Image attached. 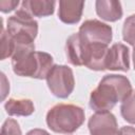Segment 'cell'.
<instances>
[{
    "mask_svg": "<svg viewBox=\"0 0 135 135\" xmlns=\"http://www.w3.org/2000/svg\"><path fill=\"white\" fill-rule=\"evenodd\" d=\"M12 65L14 73L18 76L46 79L54 66V59L49 53L36 52L34 43L20 44L14 42Z\"/></svg>",
    "mask_w": 135,
    "mask_h": 135,
    "instance_id": "cell-1",
    "label": "cell"
},
{
    "mask_svg": "<svg viewBox=\"0 0 135 135\" xmlns=\"http://www.w3.org/2000/svg\"><path fill=\"white\" fill-rule=\"evenodd\" d=\"M132 91V84L126 76L105 75L99 81L97 88L91 92L90 108L95 112L110 111L117 102H122Z\"/></svg>",
    "mask_w": 135,
    "mask_h": 135,
    "instance_id": "cell-2",
    "label": "cell"
},
{
    "mask_svg": "<svg viewBox=\"0 0 135 135\" xmlns=\"http://www.w3.org/2000/svg\"><path fill=\"white\" fill-rule=\"evenodd\" d=\"M84 110L71 103H58L46 113V124L56 133L73 134L84 122Z\"/></svg>",
    "mask_w": 135,
    "mask_h": 135,
    "instance_id": "cell-3",
    "label": "cell"
},
{
    "mask_svg": "<svg viewBox=\"0 0 135 135\" xmlns=\"http://www.w3.org/2000/svg\"><path fill=\"white\" fill-rule=\"evenodd\" d=\"M6 32L15 43L32 44L38 34V22L30 14L19 8L7 19Z\"/></svg>",
    "mask_w": 135,
    "mask_h": 135,
    "instance_id": "cell-4",
    "label": "cell"
},
{
    "mask_svg": "<svg viewBox=\"0 0 135 135\" xmlns=\"http://www.w3.org/2000/svg\"><path fill=\"white\" fill-rule=\"evenodd\" d=\"M46 84L51 93L57 98H68L75 88L72 69L63 64H54L46 76Z\"/></svg>",
    "mask_w": 135,
    "mask_h": 135,
    "instance_id": "cell-5",
    "label": "cell"
},
{
    "mask_svg": "<svg viewBox=\"0 0 135 135\" xmlns=\"http://www.w3.org/2000/svg\"><path fill=\"white\" fill-rule=\"evenodd\" d=\"M78 34L88 44L101 43L108 45L113 38L112 27L96 19L85 20L80 25Z\"/></svg>",
    "mask_w": 135,
    "mask_h": 135,
    "instance_id": "cell-6",
    "label": "cell"
},
{
    "mask_svg": "<svg viewBox=\"0 0 135 135\" xmlns=\"http://www.w3.org/2000/svg\"><path fill=\"white\" fill-rule=\"evenodd\" d=\"M91 135H117L118 123L114 114L110 111L96 112L88 122Z\"/></svg>",
    "mask_w": 135,
    "mask_h": 135,
    "instance_id": "cell-7",
    "label": "cell"
},
{
    "mask_svg": "<svg viewBox=\"0 0 135 135\" xmlns=\"http://www.w3.org/2000/svg\"><path fill=\"white\" fill-rule=\"evenodd\" d=\"M130 69L129 49L122 43H114L108 52L105 59V70L128 72Z\"/></svg>",
    "mask_w": 135,
    "mask_h": 135,
    "instance_id": "cell-8",
    "label": "cell"
},
{
    "mask_svg": "<svg viewBox=\"0 0 135 135\" xmlns=\"http://www.w3.org/2000/svg\"><path fill=\"white\" fill-rule=\"evenodd\" d=\"M86 43L78 33L71 35L65 43V54L68 60L73 65H84L86 58Z\"/></svg>",
    "mask_w": 135,
    "mask_h": 135,
    "instance_id": "cell-9",
    "label": "cell"
},
{
    "mask_svg": "<svg viewBox=\"0 0 135 135\" xmlns=\"http://www.w3.org/2000/svg\"><path fill=\"white\" fill-rule=\"evenodd\" d=\"M86 58L85 66L93 71H104L105 70V59L109 52V47L101 43H86Z\"/></svg>",
    "mask_w": 135,
    "mask_h": 135,
    "instance_id": "cell-10",
    "label": "cell"
},
{
    "mask_svg": "<svg viewBox=\"0 0 135 135\" xmlns=\"http://www.w3.org/2000/svg\"><path fill=\"white\" fill-rule=\"evenodd\" d=\"M83 6H84L83 1L61 0L59 1L58 17L65 24L78 23L82 16Z\"/></svg>",
    "mask_w": 135,
    "mask_h": 135,
    "instance_id": "cell-11",
    "label": "cell"
},
{
    "mask_svg": "<svg viewBox=\"0 0 135 135\" xmlns=\"http://www.w3.org/2000/svg\"><path fill=\"white\" fill-rule=\"evenodd\" d=\"M95 8L97 15L109 22H115L122 17L121 3L116 0H97Z\"/></svg>",
    "mask_w": 135,
    "mask_h": 135,
    "instance_id": "cell-12",
    "label": "cell"
},
{
    "mask_svg": "<svg viewBox=\"0 0 135 135\" xmlns=\"http://www.w3.org/2000/svg\"><path fill=\"white\" fill-rule=\"evenodd\" d=\"M55 4V1L50 0H24L20 8L32 17H46L54 14Z\"/></svg>",
    "mask_w": 135,
    "mask_h": 135,
    "instance_id": "cell-13",
    "label": "cell"
},
{
    "mask_svg": "<svg viewBox=\"0 0 135 135\" xmlns=\"http://www.w3.org/2000/svg\"><path fill=\"white\" fill-rule=\"evenodd\" d=\"M4 109L11 116H30L35 112V105L28 98H9Z\"/></svg>",
    "mask_w": 135,
    "mask_h": 135,
    "instance_id": "cell-14",
    "label": "cell"
},
{
    "mask_svg": "<svg viewBox=\"0 0 135 135\" xmlns=\"http://www.w3.org/2000/svg\"><path fill=\"white\" fill-rule=\"evenodd\" d=\"M120 114L127 122L135 124V91H132V93L121 102Z\"/></svg>",
    "mask_w": 135,
    "mask_h": 135,
    "instance_id": "cell-15",
    "label": "cell"
},
{
    "mask_svg": "<svg viewBox=\"0 0 135 135\" xmlns=\"http://www.w3.org/2000/svg\"><path fill=\"white\" fill-rule=\"evenodd\" d=\"M122 39L135 47V14L129 16L122 26Z\"/></svg>",
    "mask_w": 135,
    "mask_h": 135,
    "instance_id": "cell-16",
    "label": "cell"
},
{
    "mask_svg": "<svg viewBox=\"0 0 135 135\" xmlns=\"http://www.w3.org/2000/svg\"><path fill=\"white\" fill-rule=\"evenodd\" d=\"M14 52V41L6 31H1V60H4L7 57H12Z\"/></svg>",
    "mask_w": 135,
    "mask_h": 135,
    "instance_id": "cell-17",
    "label": "cell"
},
{
    "mask_svg": "<svg viewBox=\"0 0 135 135\" xmlns=\"http://www.w3.org/2000/svg\"><path fill=\"white\" fill-rule=\"evenodd\" d=\"M1 135H22L21 129L17 120L7 118L1 127Z\"/></svg>",
    "mask_w": 135,
    "mask_h": 135,
    "instance_id": "cell-18",
    "label": "cell"
},
{
    "mask_svg": "<svg viewBox=\"0 0 135 135\" xmlns=\"http://www.w3.org/2000/svg\"><path fill=\"white\" fill-rule=\"evenodd\" d=\"M19 4L18 0H2L0 1V11L2 13H9L14 11Z\"/></svg>",
    "mask_w": 135,
    "mask_h": 135,
    "instance_id": "cell-19",
    "label": "cell"
},
{
    "mask_svg": "<svg viewBox=\"0 0 135 135\" xmlns=\"http://www.w3.org/2000/svg\"><path fill=\"white\" fill-rule=\"evenodd\" d=\"M117 135H135V128L134 127H122L121 129L118 130Z\"/></svg>",
    "mask_w": 135,
    "mask_h": 135,
    "instance_id": "cell-20",
    "label": "cell"
},
{
    "mask_svg": "<svg viewBox=\"0 0 135 135\" xmlns=\"http://www.w3.org/2000/svg\"><path fill=\"white\" fill-rule=\"evenodd\" d=\"M25 135H51V134L43 129H33L28 131Z\"/></svg>",
    "mask_w": 135,
    "mask_h": 135,
    "instance_id": "cell-21",
    "label": "cell"
},
{
    "mask_svg": "<svg viewBox=\"0 0 135 135\" xmlns=\"http://www.w3.org/2000/svg\"><path fill=\"white\" fill-rule=\"evenodd\" d=\"M132 58H133V65H134V70H135V47L133 49V54H132Z\"/></svg>",
    "mask_w": 135,
    "mask_h": 135,
    "instance_id": "cell-22",
    "label": "cell"
}]
</instances>
